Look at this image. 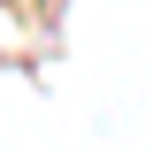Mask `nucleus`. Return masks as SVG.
Returning a JSON list of instances; mask_svg holds the SVG:
<instances>
[]
</instances>
